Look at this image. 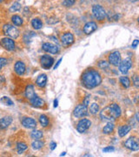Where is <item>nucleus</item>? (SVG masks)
I'll use <instances>...</instances> for the list:
<instances>
[{
    "label": "nucleus",
    "mask_w": 139,
    "mask_h": 157,
    "mask_svg": "<svg viewBox=\"0 0 139 157\" xmlns=\"http://www.w3.org/2000/svg\"><path fill=\"white\" fill-rule=\"evenodd\" d=\"M91 120H88V119H82V120H79V122L77 125V130L78 133L83 134L91 128Z\"/></svg>",
    "instance_id": "6e6552de"
},
{
    "label": "nucleus",
    "mask_w": 139,
    "mask_h": 157,
    "mask_svg": "<svg viewBox=\"0 0 139 157\" xmlns=\"http://www.w3.org/2000/svg\"><path fill=\"white\" fill-rule=\"evenodd\" d=\"M119 66V70L122 74H125L128 73V71L132 67V60L130 58H126L123 61H121Z\"/></svg>",
    "instance_id": "9b49d317"
},
{
    "label": "nucleus",
    "mask_w": 139,
    "mask_h": 157,
    "mask_svg": "<svg viewBox=\"0 0 139 157\" xmlns=\"http://www.w3.org/2000/svg\"><path fill=\"white\" fill-rule=\"evenodd\" d=\"M30 102L31 106L35 107H42L45 105V101L43 99H41L40 97L36 96V95L30 100Z\"/></svg>",
    "instance_id": "a211bd4d"
},
{
    "label": "nucleus",
    "mask_w": 139,
    "mask_h": 157,
    "mask_svg": "<svg viewBox=\"0 0 139 157\" xmlns=\"http://www.w3.org/2000/svg\"><path fill=\"white\" fill-rule=\"evenodd\" d=\"M61 42L63 44V46H69L72 45L74 43V36L72 33L71 32H66L65 34L62 35L61 37Z\"/></svg>",
    "instance_id": "ddd939ff"
},
{
    "label": "nucleus",
    "mask_w": 139,
    "mask_h": 157,
    "mask_svg": "<svg viewBox=\"0 0 139 157\" xmlns=\"http://www.w3.org/2000/svg\"><path fill=\"white\" fill-rule=\"evenodd\" d=\"M42 48L45 52H46L48 53H51V54H56L59 52L58 46H56L54 44L49 43V42L44 43L43 46H42Z\"/></svg>",
    "instance_id": "f8f14e48"
},
{
    "label": "nucleus",
    "mask_w": 139,
    "mask_h": 157,
    "mask_svg": "<svg viewBox=\"0 0 139 157\" xmlns=\"http://www.w3.org/2000/svg\"><path fill=\"white\" fill-rule=\"evenodd\" d=\"M3 32L4 34L8 38H10L12 39H16L19 37V31L17 27H15L12 25H4L3 26Z\"/></svg>",
    "instance_id": "7ed1b4c3"
},
{
    "label": "nucleus",
    "mask_w": 139,
    "mask_h": 157,
    "mask_svg": "<svg viewBox=\"0 0 139 157\" xmlns=\"http://www.w3.org/2000/svg\"><path fill=\"white\" fill-rule=\"evenodd\" d=\"M40 64L44 69H50L54 64V59L51 56L45 54L40 58Z\"/></svg>",
    "instance_id": "0eeeda50"
},
{
    "label": "nucleus",
    "mask_w": 139,
    "mask_h": 157,
    "mask_svg": "<svg viewBox=\"0 0 139 157\" xmlns=\"http://www.w3.org/2000/svg\"><path fill=\"white\" fill-rule=\"evenodd\" d=\"M88 109L87 107L84 106L83 104L82 105H77L73 110V115L76 118H83L88 115Z\"/></svg>",
    "instance_id": "39448f33"
},
{
    "label": "nucleus",
    "mask_w": 139,
    "mask_h": 157,
    "mask_svg": "<svg viewBox=\"0 0 139 157\" xmlns=\"http://www.w3.org/2000/svg\"><path fill=\"white\" fill-rule=\"evenodd\" d=\"M11 21H12V23L14 24V26H21L23 25V19H22L21 17L18 16V15L12 16Z\"/></svg>",
    "instance_id": "a878e982"
},
{
    "label": "nucleus",
    "mask_w": 139,
    "mask_h": 157,
    "mask_svg": "<svg viewBox=\"0 0 139 157\" xmlns=\"http://www.w3.org/2000/svg\"><path fill=\"white\" fill-rule=\"evenodd\" d=\"M44 136V134L40 130H34L30 133V138L33 140H39Z\"/></svg>",
    "instance_id": "b1692460"
},
{
    "label": "nucleus",
    "mask_w": 139,
    "mask_h": 157,
    "mask_svg": "<svg viewBox=\"0 0 139 157\" xmlns=\"http://www.w3.org/2000/svg\"><path fill=\"white\" fill-rule=\"evenodd\" d=\"M120 80V83L122 84V86L125 88H129L130 86V80L128 78V77H125V76H123V77H120L119 79Z\"/></svg>",
    "instance_id": "393cba45"
},
{
    "label": "nucleus",
    "mask_w": 139,
    "mask_h": 157,
    "mask_svg": "<svg viewBox=\"0 0 139 157\" xmlns=\"http://www.w3.org/2000/svg\"><path fill=\"white\" fill-rule=\"evenodd\" d=\"M39 122L42 125V127L46 128L47 126L49 125V118L45 114H42V115L39 116Z\"/></svg>",
    "instance_id": "bb28decb"
},
{
    "label": "nucleus",
    "mask_w": 139,
    "mask_h": 157,
    "mask_svg": "<svg viewBox=\"0 0 139 157\" xmlns=\"http://www.w3.org/2000/svg\"><path fill=\"white\" fill-rule=\"evenodd\" d=\"M12 123V117L11 116H5L0 119V129H6Z\"/></svg>",
    "instance_id": "f3484780"
},
{
    "label": "nucleus",
    "mask_w": 139,
    "mask_h": 157,
    "mask_svg": "<svg viewBox=\"0 0 139 157\" xmlns=\"http://www.w3.org/2000/svg\"><path fill=\"white\" fill-rule=\"evenodd\" d=\"M98 66L101 68V69H106L109 67V63L105 60H101L98 62Z\"/></svg>",
    "instance_id": "72a5a7b5"
},
{
    "label": "nucleus",
    "mask_w": 139,
    "mask_h": 157,
    "mask_svg": "<svg viewBox=\"0 0 139 157\" xmlns=\"http://www.w3.org/2000/svg\"><path fill=\"white\" fill-rule=\"evenodd\" d=\"M14 70H15V73L19 76L24 75L26 70L25 64L23 61H17L14 65Z\"/></svg>",
    "instance_id": "dca6fc26"
},
{
    "label": "nucleus",
    "mask_w": 139,
    "mask_h": 157,
    "mask_svg": "<svg viewBox=\"0 0 139 157\" xmlns=\"http://www.w3.org/2000/svg\"><path fill=\"white\" fill-rule=\"evenodd\" d=\"M125 147L130 149L131 151H138L139 150V143L138 140L135 137H130L124 143Z\"/></svg>",
    "instance_id": "9d476101"
},
{
    "label": "nucleus",
    "mask_w": 139,
    "mask_h": 157,
    "mask_svg": "<svg viewBox=\"0 0 139 157\" xmlns=\"http://www.w3.org/2000/svg\"><path fill=\"white\" fill-rule=\"evenodd\" d=\"M99 111V105L97 103H92L90 107V112L92 114H96L97 113V112Z\"/></svg>",
    "instance_id": "c756f323"
},
{
    "label": "nucleus",
    "mask_w": 139,
    "mask_h": 157,
    "mask_svg": "<svg viewBox=\"0 0 139 157\" xmlns=\"http://www.w3.org/2000/svg\"><path fill=\"white\" fill-rule=\"evenodd\" d=\"M44 145H45L44 141L39 140H35V141H33L31 143V147H32L33 149H35V150H38V149L42 148L44 147Z\"/></svg>",
    "instance_id": "cd10ccee"
},
{
    "label": "nucleus",
    "mask_w": 139,
    "mask_h": 157,
    "mask_svg": "<svg viewBox=\"0 0 139 157\" xmlns=\"http://www.w3.org/2000/svg\"><path fill=\"white\" fill-rule=\"evenodd\" d=\"M131 130V127L129 126V125H123L119 128L118 129V135L120 137H124Z\"/></svg>",
    "instance_id": "412c9836"
},
{
    "label": "nucleus",
    "mask_w": 139,
    "mask_h": 157,
    "mask_svg": "<svg viewBox=\"0 0 139 157\" xmlns=\"http://www.w3.org/2000/svg\"><path fill=\"white\" fill-rule=\"evenodd\" d=\"M22 125L26 128L31 129L37 127V121L31 117H25L22 120Z\"/></svg>",
    "instance_id": "2eb2a0df"
},
{
    "label": "nucleus",
    "mask_w": 139,
    "mask_h": 157,
    "mask_svg": "<svg viewBox=\"0 0 139 157\" xmlns=\"http://www.w3.org/2000/svg\"><path fill=\"white\" fill-rule=\"evenodd\" d=\"M81 81L83 86L87 89H93L101 84L102 77L97 70L91 68L87 69L83 73L81 78Z\"/></svg>",
    "instance_id": "f257e3e1"
},
{
    "label": "nucleus",
    "mask_w": 139,
    "mask_h": 157,
    "mask_svg": "<svg viewBox=\"0 0 139 157\" xmlns=\"http://www.w3.org/2000/svg\"><path fill=\"white\" fill-rule=\"evenodd\" d=\"M92 12L94 17L98 21H103L106 18V11L104 8L100 5H95L92 7Z\"/></svg>",
    "instance_id": "20e7f679"
},
{
    "label": "nucleus",
    "mask_w": 139,
    "mask_h": 157,
    "mask_svg": "<svg viewBox=\"0 0 139 157\" xmlns=\"http://www.w3.org/2000/svg\"><path fill=\"white\" fill-rule=\"evenodd\" d=\"M90 99H91V95L89 94V95H87L84 99H83V104L84 105V106H88L89 105V103H90Z\"/></svg>",
    "instance_id": "4c0bfd02"
},
{
    "label": "nucleus",
    "mask_w": 139,
    "mask_h": 157,
    "mask_svg": "<svg viewBox=\"0 0 139 157\" xmlns=\"http://www.w3.org/2000/svg\"><path fill=\"white\" fill-rule=\"evenodd\" d=\"M31 26L34 29L39 30L43 27V22L41 21V19L36 18V19H33L31 20Z\"/></svg>",
    "instance_id": "5701e85b"
},
{
    "label": "nucleus",
    "mask_w": 139,
    "mask_h": 157,
    "mask_svg": "<svg viewBox=\"0 0 139 157\" xmlns=\"http://www.w3.org/2000/svg\"><path fill=\"white\" fill-rule=\"evenodd\" d=\"M28 148L27 144L24 143V142H19L17 144V150H18V153L19 154H22L24 151H25Z\"/></svg>",
    "instance_id": "c85d7f7f"
},
{
    "label": "nucleus",
    "mask_w": 139,
    "mask_h": 157,
    "mask_svg": "<svg viewBox=\"0 0 139 157\" xmlns=\"http://www.w3.org/2000/svg\"><path fill=\"white\" fill-rule=\"evenodd\" d=\"M113 151H115V148H114V147H112V146L106 147V148H104L103 149V153H111V152H113Z\"/></svg>",
    "instance_id": "e433bc0d"
},
{
    "label": "nucleus",
    "mask_w": 139,
    "mask_h": 157,
    "mask_svg": "<svg viewBox=\"0 0 139 157\" xmlns=\"http://www.w3.org/2000/svg\"><path fill=\"white\" fill-rule=\"evenodd\" d=\"M4 82H5V80H4V76L0 75V84H4Z\"/></svg>",
    "instance_id": "79ce46f5"
},
{
    "label": "nucleus",
    "mask_w": 139,
    "mask_h": 157,
    "mask_svg": "<svg viewBox=\"0 0 139 157\" xmlns=\"http://www.w3.org/2000/svg\"><path fill=\"white\" fill-rule=\"evenodd\" d=\"M3 1H4V0H0V3H1V2H3Z\"/></svg>",
    "instance_id": "a18cd8bd"
},
{
    "label": "nucleus",
    "mask_w": 139,
    "mask_h": 157,
    "mask_svg": "<svg viewBox=\"0 0 139 157\" xmlns=\"http://www.w3.org/2000/svg\"><path fill=\"white\" fill-rule=\"evenodd\" d=\"M58 106V101L57 100H55L54 101V107H56Z\"/></svg>",
    "instance_id": "37998d69"
},
{
    "label": "nucleus",
    "mask_w": 139,
    "mask_h": 157,
    "mask_svg": "<svg viewBox=\"0 0 139 157\" xmlns=\"http://www.w3.org/2000/svg\"><path fill=\"white\" fill-rule=\"evenodd\" d=\"M7 59H4V58H1L0 57V69H2L4 65H7Z\"/></svg>",
    "instance_id": "c9c22d12"
},
{
    "label": "nucleus",
    "mask_w": 139,
    "mask_h": 157,
    "mask_svg": "<svg viewBox=\"0 0 139 157\" xmlns=\"http://www.w3.org/2000/svg\"><path fill=\"white\" fill-rule=\"evenodd\" d=\"M0 45L3 48H4L7 51H14L15 50V42L12 38L8 37L4 38L0 40Z\"/></svg>",
    "instance_id": "423d86ee"
},
{
    "label": "nucleus",
    "mask_w": 139,
    "mask_h": 157,
    "mask_svg": "<svg viewBox=\"0 0 139 157\" xmlns=\"http://www.w3.org/2000/svg\"><path fill=\"white\" fill-rule=\"evenodd\" d=\"M139 41L138 39H135L133 42H132V45H131V47L133 48V49H136L137 47H138V45Z\"/></svg>",
    "instance_id": "58836bf2"
},
{
    "label": "nucleus",
    "mask_w": 139,
    "mask_h": 157,
    "mask_svg": "<svg viewBox=\"0 0 139 157\" xmlns=\"http://www.w3.org/2000/svg\"><path fill=\"white\" fill-rule=\"evenodd\" d=\"M25 98H27L28 100H30L31 98H33L35 96V89H34L33 85L30 84L26 86L25 91Z\"/></svg>",
    "instance_id": "6ab92c4d"
},
{
    "label": "nucleus",
    "mask_w": 139,
    "mask_h": 157,
    "mask_svg": "<svg viewBox=\"0 0 139 157\" xmlns=\"http://www.w3.org/2000/svg\"><path fill=\"white\" fill-rule=\"evenodd\" d=\"M21 5L18 3V2H16V3H14L12 5H11V7L10 8V11H11V12H16V11H19L21 10Z\"/></svg>",
    "instance_id": "7c9ffc66"
},
{
    "label": "nucleus",
    "mask_w": 139,
    "mask_h": 157,
    "mask_svg": "<svg viewBox=\"0 0 139 157\" xmlns=\"http://www.w3.org/2000/svg\"><path fill=\"white\" fill-rule=\"evenodd\" d=\"M65 154H66V152H64V153H62V154L60 155V156H63V155H65Z\"/></svg>",
    "instance_id": "c03bdc74"
},
{
    "label": "nucleus",
    "mask_w": 139,
    "mask_h": 157,
    "mask_svg": "<svg viewBox=\"0 0 139 157\" xmlns=\"http://www.w3.org/2000/svg\"><path fill=\"white\" fill-rule=\"evenodd\" d=\"M108 59H109V64L114 65V66H118L122 61L121 54L118 51H115V52L111 53L108 57Z\"/></svg>",
    "instance_id": "1a4fd4ad"
},
{
    "label": "nucleus",
    "mask_w": 139,
    "mask_h": 157,
    "mask_svg": "<svg viewBox=\"0 0 139 157\" xmlns=\"http://www.w3.org/2000/svg\"><path fill=\"white\" fill-rule=\"evenodd\" d=\"M47 83V76L46 74H40L38 77H37V80H36V85H37L38 87H45L46 86Z\"/></svg>",
    "instance_id": "aec40b11"
},
{
    "label": "nucleus",
    "mask_w": 139,
    "mask_h": 157,
    "mask_svg": "<svg viewBox=\"0 0 139 157\" xmlns=\"http://www.w3.org/2000/svg\"><path fill=\"white\" fill-rule=\"evenodd\" d=\"M114 128H115V125L111 121H109L106 124V126H104V128H103V132L105 134H110L114 131Z\"/></svg>",
    "instance_id": "4be33fe9"
},
{
    "label": "nucleus",
    "mask_w": 139,
    "mask_h": 157,
    "mask_svg": "<svg viewBox=\"0 0 139 157\" xmlns=\"http://www.w3.org/2000/svg\"><path fill=\"white\" fill-rule=\"evenodd\" d=\"M121 115V108L120 107L113 103L107 107H105L102 111L100 112V117L103 120L106 121H112L117 119Z\"/></svg>",
    "instance_id": "f03ea898"
},
{
    "label": "nucleus",
    "mask_w": 139,
    "mask_h": 157,
    "mask_svg": "<svg viewBox=\"0 0 139 157\" xmlns=\"http://www.w3.org/2000/svg\"><path fill=\"white\" fill-rule=\"evenodd\" d=\"M1 102L2 103H4V105H6V106H12L13 105V101L10 99L9 97H6V96H4V97H2V99H1Z\"/></svg>",
    "instance_id": "2f4dec72"
},
{
    "label": "nucleus",
    "mask_w": 139,
    "mask_h": 157,
    "mask_svg": "<svg viewBox=\"0 0 139 157\" xmlns=\"http://www.w3.org/2000/svg\"><path fill=\"white\" fill-rule=\"evenodd\" d=\"M62 60H63V59H62V58H61V59H58V61H57V62H56V64L55 65H54V69H56V68H57V67H58V66H59V65H60V63H61V62H62Z\"/></svg>",
    "instance_id": "a19ab883"
},
{
    "label": "nucleus",
    "mask_w": 139,
    "mask_h": 157,
    "mask_svg": "<svg viewBox=\"0 0 139 157\" xmlns=\"http://www.w3.org/2000/svg\"><path fill=\"white\" fill-rule=\"evenodd\" d=\"M76 3V0H64L63 5L65 7H71Z\"/></svg>",
    "instance_id": "473e14b6"
},
{
    "label": "nucleus",
    "mask_w": 139,
    "mask_h": 157,
    "mask_svg": "<svg viewBox=\"0 0 139 157\" xmlns=\"http://www.w3.org/2000/svg\"><path fill=\"white\" fill-rule=\"evenodd\" d=\"M50 147H51V150H54L56 148V143L54 142V141H51V145H50Z\"/></svg>",
    "instance_id": "ea45409f"
},
{
    "label": "nucleus",
    "mask_w": 139,
    "mask_h": 157,
    "mask_svg": "<svg viewBox=\"0 0 139 157\" xmlns=\"http://www.w3.org/2000/svg\"><path fill=\"white\" fill-rule=\"evenodd\" d=\"M132 80H133V84L135 85L136 87H138L139 86V78L137 74H135L133 77H132Z\"/></svg>",
    "instance_id": "f704fd0d"
},
{
    "label": "nucleus",
    "mask_w": 139,
    "mask_h": 157,
    "mask_svg": "<svg viewBox=\"0 0 139 157\" xmlns=\"http://www.w3.org/2000/svg\"><path fill=\"white\" fill-rule=\"evenodd\" d=\"M97 29V24L96 22H93V21H91V22H88V23H86V24L83 26V33L86 34V35H89V34L94 32Z\"/></svg>",
    "instance_id": "4468645a"
}]
</instances>
